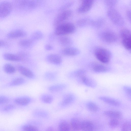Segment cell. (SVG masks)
I'll use <instances>...</instances> for the list:
<instances>
[{"label": "cell", "mask_w": 131, "mask_h": 131, "mask_svg": "<svg viewBox=\"0 0 131 131\" xmlns=\"http://www.w3.org/2000/svg\"><path fill=\"white\" fill-rule=\"evenodd\" d=\"M75 30V27L73 24L65 22L56 26L54 33L59 36H66L73 33Z\"/></svg>", "instance_id": "obj_1"}, {"label": "cell", "mask_w": 131, "mask_h": 131, "mask_svg": "<svg viewBox=\"0 0 131 131\" xmlns=\"http://www.w3.org/2000/svg\"><path fill=\"white\" fill-rule=\"evenodd\" d=\"M94 53L96 58L103 63H108L111 58L112 55L110 51L104 48H97L95 49Z\"/></svg>", "instance_id": "obj_2"}, {"label": "cell", "mask_w": 131, "mask_h": 131, "mask_svg": "<svg viewBox=\"0 0 131 131\" xmlns=\"http://www.w3.org/2000/svg\"><path fill=\"white\" fill-rule=\"evenodd\" d=\"M108 17L112 22L118 26L123 25L124 23V20L119 13L114 8L109 9L107 12Z\"/></svg>", "instance_id": "obj_3"}, {"label": "cell", "mask_w": 131, "mask_h": 131, "mask_svg": "<svg viewBox=\"0 0 131 131\" xmlns=\"http://www.w3.org/2000/svg\"><path fill=\"white\" fill-rule=\"evenodd\" d=\"M13 5L10 2L2 1L0 3V18H4L11 13L13 8Z\"/></svg>", "instance_id": "obj_4"}, {"label": "cell", "mask_w": 131, "mask_h": 131, "mask_svg": "<svg viewBox=\"0 0 131 131\" xmlns=\"http://www.w3.org/2000/svg\"><path fill=\"white\" fill-rule=\"evenodd\" d=\"M72 13V11L70 10H66L63 11L55 18L53 21V25L56 27L65 22L71 16Z\"/></svg>", "instance_id": "obj_5"}, {"label": "cell", "mask_w": 131, "mask_h": 131, "mask_svg": "<svg viewBox=\"0 0 131 131\" xmlns=\"http://www.w3.org/2000/svg\"><path fill=\"white\" fill-rule=\"evenodd\" d=\"M101 39L104 42L109 43L116 42L118 40L117 34L111 31H105L102 33L100 35Z\"/></svg>", "instance_id": "obj_6"}, {"label": "cell", "mask_w": 131, "mask_h": 131, "mask_svg": "<svg viewBox=\"0 0 131 131\" xmlns=\"http://www.w3.org/2000/svg\"><path fill=\"white\" fill-rule=\"evenodd\" d=\"M80 50L78 48L70 47H64L61 50V53L65 56H74L80 53Z\"/></svg>", "instance_id": "obj_7"}, {"label": "cell", "mask_w": 131, "mask_h": 131, "mask_svg": "<svg viewBox=\"0 0 131 131\" xmlns=\"http://www.w3.org/2000/svg\"><path fill=\"white\" fill-rule=\"evenodd\" d=\"M75 97L73 94L67 93L63 96L60 104L61 106H66L72 104L74 101Z\"/></svg>", "instance_id": "obj_8"}, {"label": "cell", "mask_w": 131, "mask_h": 131, "mask_svg": "<svg viewBox=\"0 0 131 131\" xmlns=\"http://www.w3.org/2000/svg\"><path fill=\"white\" fill-rule=\"evenodd\" d=\"M27 35V33L24 31L20 29H17L8 32L6 36L9 39H14L23 37L26 36Z\"/></svg>", "instance_id": "obj_9"}, {"label": "cell", "mask_w": 131, "mask_h": 131, "mask_svg": "<svg viewBox=\"0 0 131 131\" xmlns=\"http://www.w3.org/2000/svg\"><path fill=\"white\" fill-rule=\"evenodd\" d=\"M19 72L23 75L30 79L33 78L35 76L34 73L30 69L20 64L17 66Z\"/></svg>", "instance_id": "obj_10"}, {"label": "cell", "mask_w": 131, "mask_h": 131, "mask_svg": "<svg viewBox=\"0 0 131 131\" xmlns=\"http://www.w3.org/2000/svg\"><path fill=\"white\" fill-rule=\"evenodd\" d=\"M46 59L48 62L56 65L60 64L62 61L61 57L59 54L54 53L48 55L46 57Z\"/></svg>", "instance_id": "obj_11"}, {"label": "cell", "mask_w": 131, "mask_h": 131, "mask_svg": "<svg viewBox=\"0 0 131 131\" xmlns=\"http://www.w3.org/2000/svg\"><path fill=\"white\" fill-rule=\"evenodd\" d=\"M30 0H13V6L19 9H29Z\"/></svg>", "instance_id": "obj_12"}, {"label": "cell", "mask_w": 131, "mask_h": 131, "mask_svg": "<svg viewBox=\"0 0 131 131\" xmlns=\"http://www.w3.org/2000/svg\"><path fill=\"white\" fill-rule=\"evenodd\" d=\"M82 4L78 8L80 13H84L89 10L92 6L93 0H82Z\"/></svg>", "instance_id": "obj_13"}, {"label": "cell", "mask_w": 131, "mask_h": 131, "mask_svg": "<svg viewBox=\"0 0 131 131\" xmlns=\"http://www.w3.org/2000/svg\"><path fill=\"white\" fill-rule=\"evenodd\" d=\"M58 41L59 43L64 47H70L73 43V41L71 38L66 36H59Z\"/></svg>", "instance_id": "obj_14"}, {"label": "cell", "mask_w": 131, "mask_h": 131, "mask_svg": "<svg viewBox=\"0 0 131 131\" xmlns=\"http://www.w3.org/2000/svg\"><path fill=\"white\" fill-rule=\"evenodd\" d=\"M79 79L84 84L88 86L94 88L96 86V82L94 80L85 75Z\"/></svg>", "instance_id": "obj_15"}, {"label": "cell", "mask_w": 131, "mask_h": 131, "mask_svg": "<svg viewBox=\"0 0 131 131\" xmlns=\"http://www.w3.org/2000/svg\"><path fill=\"white\" fill-rule=\"evenodd\" d=\"M99 99L104 102L114 106H118L120 105V102L118 101L108 97L101 96Z\"/></svg>", "instance_id": "obj_16"}, {"label": "cell", "mask_w": 131, "mask_h": 131, "mask_svg": "<svg viewBox=\"0 0 131 131\" xmlns=\"http://www.w3.org/2000/svg\"><path fill=\"white\" fill-rule=\"evenodd\" d=\"M3 57L5 60L8 61L16 62L21 61V58L17 54L6 53L3 54Z\"/></svg>", "instance_id": "obj_17"}, {"label": "cell", "mask_w": 131, "mask_h": 131, "mask_svg": "<svg viewBox=\"0 0 131 131\" xmlns=\"http://www.w3.org/2000/svg\"><path fill=\"white\" fill-rule=\"evenodd\" d=\"M31 101V99L28 96H24L16 99L14 102L17 104L21 106L26 105Z\"/></svg>", "instance_id": "obj_18"}, {"label": "cell", "mask_w": 131, "mask_h": 131, "mask_svg": "<svg viewBox=\"0 0 131 131\" xmlns=\"http://www.w3.org/2000/svg\"><path fill=\"white\" fill-rule=\"evenodd\" d=\"M94 128V125L92 122L87 120L81 121V130L92 131L93 130Z\"/></svg>", "instance_id": "obj_19"}, {"label": "cell", "mask_w": 131, "mask_h": 131, "mask_svg": "<svg viewBox=\"0 0 131 131\" xmlns=\"http://www.w3.org/2000/svg\"><path fill=\"white\" fill-rule=\"evenodd\" d=\"M67 86L65 84H59L52 85L49 87V90L51 92H56L61 91L66 89Z\"/></svg>", "instance_id": "obj_20"}, {"label": "cell", "mask_w": 131, "mask_h": 131, "mask_svg": "<svg viewBox=\"0 0 131 131\" xmlns=\"http://www.w3.org/2000/svg\"><path fill=\"white\" fill-rule=\"evenodd\" d=\"M93 71L96 73H103L107 72L108 68L104 66L99 63H95L92 66Z\"/></svg>", "instance_id": "obj_21"}, {"label": "cell", "mask_w": 131, "mask_h": 131, "mask_svg": "<svg viewBox=\"0 0 131 131\" xmlns=\"http://www.w3.org/2000/svg\"><path fill=\"white\" fill-rule=\"evenodd\" d=\"M33 41L31 39H23L18 41V44L22 48H28L32 46Z\"/></svg>", "instance_id": "obj_22"}, {"label": "cell", "mask_w": 131, "mask_h": 131, "mask_svg": "<svg viewBox=\"0 0 131 131\" xmlns=\"http://www.w3.org/2000/svg\"><path fill=\"white\" fill-rule=\"evenodd\" d=\"M104 114L106 116L112 118H119L122 116L121 112L116 111H106L104 112Z\"/></svg>", "instance_id": "obj_23"}, {"label": "cell", "mask_w": 131, "mask_h": 131, "mask_svg": "<svg viewBox=\"0 0 131 131\" xmlns=\"http://www.w3.org/2000/svg\"><path fill=\"white\" fill-rule=\"evenodd\" d=\"M71 126L75 130H81V121L77 118H72L70 121Z\"/></svg>", "instance_id": "obj_24"}, {"label": "cell", "mask_w": 131, "mask_h": 131, "mask_svg": "<svg viewBox=\"0 0 131 131\" xmlns=\"http://www.w3.org/2000/svg\"><path fill=\"white\" fill-rule=\"evenodd\" d=\"M3 70L4 71L8 74H12L16 71V68L12 64L9 63H6L3 66Z\"/></svg>", "instance_id": "obj_25"}, {"label": "cell", "mask_w": 131, "mask_h": 131, "mask_svg": "<svg viewBox=\"0 0 131 131\" xmlns=\"http://www.w3.org/2000/svg\"><path fill=\"white\" fill-rule=\"evenodd\" d=\"M85 71L82 69L76 70L70 74V77L72 78H76L80 79L85 75Z\"/></svg>", "instance_id": "obj_26"}, {"label": "cell", "mask_w": 131, "mask_h": 131, "mask_svg": "<svg viewBox=\"0 0 131 131\" xmlns=\"http://www.w3.org/2000/svg\"><path fill=\"white\" fill-rule=\"evenodd\" d=\"M131 37H127L122 38L123 45L127 50L130 51L131 49Z\"/></svg>", "instance_id": "obj_27"}, {"label": "cell", "mask_w": 131, "mask_h": 131, "mask_svg": "<svg viewBox=\"0 0 131 131\" xmlns=\"http://www.w3.org/2000/svg\"><path fill=\"white\" fill-rule=\"evenodd\" d=\"M59 128L60 130L62 131H68L70 130L71 126L67 121H62L59 123Z\"/></svg>", "instance_id": "obj_28"}, {"label": "cell", "mask_w": 131, "mask_h": 131, "mask_svg": "<svg viewBox=\"0 0 131 131\" xmlns=\"http://www.w3.org/2000/svg\"><path fill=\"white\" fill-rule=\"evenodd\" d=\"M33 115L37 117L47 118L48 117L49 114L46 111L42 110H37L33 113Z\"/></svg>", "instance_id": "obj_29"}, {"label": "cell", "mask_w": 131, "mask_h": 131, "mask_svg": "<svg viewBox=\"0 0 131 131\" xmlns=\"http://www.w3.org/2000/svg\"><path fill=\"white\" fill-rule=\"evenodd\" d=\"M43 33L40 31H36L31 34L30 38L33 41L41 39L43 37Z\"/></svg>", "instance_id": "obj_30"}, {"label": "cell", "mask_w": 131, "mask_h": 131, "mask_svg": "<svg viewBox=\"0 0 131 131\" xmlns=\"http://www.w3.org/2000/svg\"><path fill=\"white\" fill-rule=\"evenodd\" d=\"M40 100L43 103L47 104H50L53 101V96L49 94H44L40 97Z\"/></svg>", "instance_id": "obj_31"}, {"label": "cell", "mask_w": 131, "mask_h": 131, "mask_svg": "<svg viewBox=\"0 0 131 131\" xmlns=\"http://www.w3.org/2000/svg\"><path fill=\"white\" fill-rule=\"evenodd\" d=\"M25 82V79L21 77L16 78L10 82V85L11 86H18L24 84Z\"/></svg>", "instance_id": "obj_32"}, {"label": "cell", "mask_w": 131, "mask_h": 131, "mask_svg": "<svg viewBox=\"0 0 131 131\" xmlns=\"http://www.w3.org/2000/svg\"><path fill=\"white\" fill-rule=\"evenodd\" d=\"M87 108L90 111L93 112H96L99 110L97 105L92 102H88L86 104Z\"/></svg>", "instance_id": "obj_33"}, {"label": "cell", "mask_w": 131, "mask_h": 131, "mask_svg": "<svg viewBox=\"0 0 131 131\" xmlns=\"http://www.w3.org/2000/svg\"><path fill=\"white\" fill-rule=\"evenodd\" d=\"M22 129L26 131H37L39 130L38 128L36 126L29 124L25 125L22 127Z\"/></svg>", "instance_id": "obj_34"}, {"label": "cell", "mask_w": 131, "mask_h": 131, "mask_svg": "<svg viewBox=\"0 0 131 131\" xmlns=\"http://www.w3.org/2000/svg\"><path fill=\"white\" fill-rule=\"evenodd\" d=\"M45 77L46 80L50 81H54L55 80L56 78V74L50 72L46 73Z\"/></svg>", "instance_id": "obj_35"}, {"label": "cell", "mask_w": 131, "mask_h": 131, "mask_svg": "<svg viewBox=\"0 0 131 131\" xmlns=\"http://www.w3.org/2000/svg\"><path fill=\"white\" fill-rule=\"evenodd\" d=\"M119 124V121L117 118H112L108 122L109 126L112 128L116 127Z\"/></svg>", "instance_id": "obj_36"}, {"label": "cell", "mask_w": 131, "mask_h": 131, "mask_svg": "<svg viewBox=\"0 0 131 131\" xmlns=\"http://www.w3.org/2000/svg\"><path fill=\"white\" fill-rule=\"evenodd\" d=\"M121 129L123 131H131L130 122H127L124 123L122 126Z\"/></svg>", "instance_id": "obj_37"}, {"label": "cell", "mask_w": 131, "mask_h": 131, "mask_svg": "<svg viewBox=\"0 0 131 131\" xmlns=\"http://www.w3.org/2000/svg\"><path fill=\"white\" fill-rule=\"evenodd\" d=\"M17 54L21 58V61L26 60L29 56V54L27 52L24 51H19Z\"/></svg>", "instance_id": "obj_38"}, {"label": "cell", "mask_w": 131, "mask_h": 131, "mask_svg": "<svg viewBox=\"0 0 131 131\" xmlns=\"http://www.w3.org/2000/svg\"><path fill=\"white\" fill-rule=\"evenodd\" d=\"M41 0H30L29 9H32L37 7L40 3Z\"/></svg>", "instance_id": "obj_39"}, {"label": "cell", "mask_w": 131, "mask_h": 131, "mask_svg": "<svg viewBox=\"0 0 131 131\" xmlns=\"http://www.w3.org/2000/svg\"><path fill=\"white\" fill-rule=\"evenodd\" d=\"M9 101V98L4 96H0V104L8 103Z\"/></svg>", "instance_id": "obj_40"}, {"label": "cell", "mask_w": 131, "mask_h": 131, "mask_svg": "<svg viewBox=\"0 0 131 131\" xmlns=\"http://www.w3.org/2000/svg\"><path fill=\"white\" fill-rule=\"evenodd\" d=\"M117 0H105L106 4L111 7L114 6L116 4Z\"/></svg>", "instance_id": "obj_41"}, {"label": "cell", "mask_w": 131, "mask_h": 131, "mask_svg": "<svg viewBox=\"0 0 131 131\" xmlns=\"http://www.w3.org/2000/svg\"><path fill=\"white\" fill-rule=\"evenodd\" d=\"M124 90L127 95L130 98L131 97V88L130 87L127 86H125L123 87Z\"/></svg>", "instance_id": "obj_42"}, {"label": "cell", "mask_w": 131, "mask_h": 131, "mask_svg": "<svg viewBox=\"0 0 131 131\" xmlns=\"http://www.w3.org/2000/svg\"><path fill=\"white\" fill-rule=\"evenodd\" d=\"M14 106L13 105L9 104L6 106L4 108V110L6 111H7L14 108Z\"/></svg>", "instance_id": "obj_43"}, {"label": "cell", "mask_w": 131, "mask_h": 131, "mask_svg": "<svg viewBox=\"0 0 131 131\" xmlns=\"http://www.w3.org/2000/svg\"><path fill=\"white\" fill-rule=\"evenodd\" d=\"M45 48L47 51H50L52 50L53 46L49 44H47L45 46Z\"/></svg>", "instance_id": "obj_44"}, {"label": "cell", "mask_w": 131, "mask_h": 131, "mask_svg": "<svg viewBox=\"0 0 131 131\" xmlns=\"http://www.w3.org/2000/svg\"><path fill=\"white\" fill-rule=\"evenodd\" d=\"M71 3H67L64 6H63V7H62L61 9H60V10H62V11L65 10V9L66 8L71 6Z\"/></svg>", "instance_id": "obj_45"}, {"label": "cell", "mask_w": 131, "mask_h": 131, "mask_svg": "<svg viewBox=\"0 0 131 131\" xmlns=\"http://www.w3.org/2000/svg\"><path fill=\"white\" fill-rule=\"evenodd\" d=\"M7 43L4 41L0 40V47L5 46L7 45Z\"/></svg>", "instance_id": "obj_46"}, {"label": "cell", "mask_w": 131, "mask_h": 131, "mask_svg": "<svg viewBox=\"0 0 131 131\" xmlns=\"http://www.w3.org/2000/svg\"><path fill=\"white\" fill-rule=\"evenodd\" d=\"M127 15L128 18L130 20V12L129 11H128L127 12Z\"/></svg>", "instance_id": "obj_47"}, {"label": "cell", "mask_w": 131, "mask_h": 131, "mask_svg": "<svg viewBox=\"0 0 131 131\" xmlns=\"http://www.w3.org/2000/svg\"><path fill=\"white\" fill-rule=\"evenodd\" d=\"M48 129V130H49V131H51V130H53V128L52 127H49Z\"/></svg>", "instance_id": "obj_48"}]
</instances>
